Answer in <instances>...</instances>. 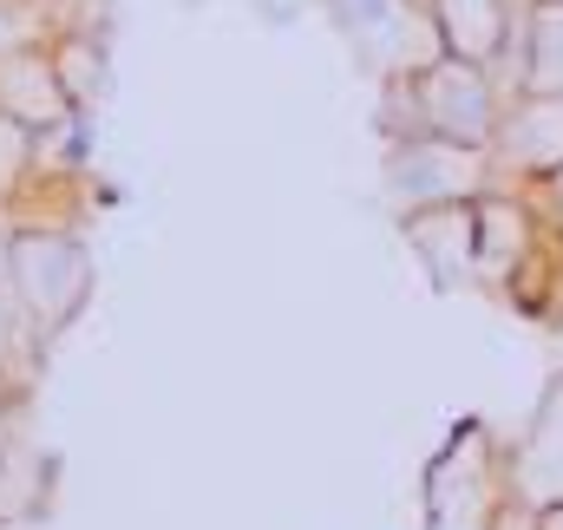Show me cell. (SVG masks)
Segmentation results:
<instances>
[{
	"instance_id": "cell-17",
	"label": "cell",
	"mask_w": 563,
	"mask_h": 530,
	"mask_svg": "<svg viewBox=\"0 0 563 530\" xmlns=\"http://www.w3.org/2000/svg\"><path fill=\"white\" fill-rule=\"evenodd\" d=\"M544 354H551V374H563V301L551 308V321H544Z\"/></svg>"
},
{
	"instance_id": "cell-15",
	"label": "cell",
	"mask_w": 563,
	"mask_h": 530,
	"mask_svg": "<svg viewBox=\"0 0 563 530\" xmlns=\"http://www.w3.org/2000/svg\"><path fill=\"white\" fill-rule=\"evenodd\" d=\"M26 321H20V308H13V295L0 288V374H13L20 367V354H26Z\"/></svg>"
},
{
	"instance_id": "cell-10",
	"label": "cell",
	"mask_w": 563,
	"mask_h": 530,
	"mask_svg": "<svg viewBox=\"0 0 563 530\" xmlns=\"http://www.w3.org/2000/svg\"><path fill=\"white\" fill-rule=\"evenodd\" d=\"M511 498L531 511L563 505V374L544 380L525 432L511 439Z\"/></svg>"
},
{
	"instance_id": "cell-16",
	"label": "cell",
	"mask_w": 563,
	"mask_h": 530,
	"mask_svg": "<svg viewBox=\"0 0 563 530\" xmlns=\"http://www.w3.org/2000/svg\"><path fill=\"white\" fill-rule=\"evenodd\" d=\"M525 197L538 203V217L563 236V170H558V177H544V184H525Z\"/></svg>"
},
{
	"instance_id": "cell-11",
	"label": "cell",
	"mask_w": 563,
	"mask_h": 530,
	"mask_svg": "<svg viewBox=\"0 0 563 530\" xmlns=\"http://www.w3.org/2000/svg\"><path fill=\"white\" fill-rule=\"evenodd\" d=\"M426 7H432L445 46H452L459 59H478V66L505 73V59H511V46H518V26H525V7H531V0H426Z\"/></svg>"
},
{
	"instance_id": "cell-20",
	"label": "cell",
	"mask_w": 563,
	"mask_h": 530,
	"mask_svg": "<svg viewBox=\"0 0 563 530\" xmlns=\"http://www.w3.org/2000/svg\"><path fill=\"white\" fill-rule=\"evenodd\" d=\"M538 525H544V530H563V505H551V511H538Z\"/></svg>"
},
{
	"instance_id": "cell-18",
	"label": "cell",
	"mask_w": 563,
	"mask_h": 530,
	"mask_svg": "<svg viewBox=\"0 0 563 530\" xmlns=\"http://www.w3.org/2000/svg\"><path fill=\"white\" fill-rule=\"evenodd\" d=\"M13 406H20V374H0V432L13 426Z\"/></svg>"
},
{
	"instance_id": "cell-5",
	"label": "cell",
	"mask_w": 563,
	"mask_h": 530,
	"mask_svg": "<svg viewBox=\"0 0 563 530\" xmlns=\"http://www.w3.org/2000/svg\"><path fill=\"white\" fill-rule=\"evenodd\" d=\"M321 7H328L334 33L347 40V53H354L380 86L413 79V73L439 66V59L452 53L426 0H321Z\"/></svg>"
},
{
	"instance_id": "cell-9",
	"label": "cell",
	"mask_w": 563,
	"mask_h": 530,
	"mask_svg": "<svg viewBox=\"0 0 563 530\" xmlns=\"http://www.w3.org/2000/svg\"><path fill=\"white\" fill-rule=\"evenodd\" d=\"M400 243L420 256L426 281L439 295L478 288V203H439L420 217H400Z\"/></svg>"
},
{
	"instance_id": "cell-12",
	"label": "cell",
	"mask_w": 563,
	"mask_h": 530,
	"mask_svg": "<svg viewBox=\"0 0 563 530\" xmlns=\"http://www.w3.org/2000/svg\"><path fill=\"white\" fill-rule=\"evenodd\" d=\"M518 92H563V0H531L518 46H511V73H498Z\"/></svg>"
},
{
	"instance_id": "cell-1",
	"label": "cell",
	"mask_w": 563,
	"mask_h": 530,
	"mask_svg": "<svg viewBox=\"0 0 563 530\" xmlns=\"http://www.w3.org/2000/svg\"><path fill=\"white\" fill-rule=\"evenodd\" d=\"M505 79L478 59H459L445 53L439 66H426L413 79H394L380 86V106H387V137H459V144H485L498 137V119H505Z\"/></svg>"
},
{
	"instance_id": "cell-7",
	"label": "cell",
	"mask_w": 563,
	"mask_h": 530,
	"mask_svg": "<svg viewBox=\"0 0 563 530\" xmlns=\"http://www.w3.org/2000/svg\"><path fill=\"white\" fill-rule=\"evenodd\" d=\"M505 184H544L563 170V92H518L505 99V119L492 137Z\"/></svg>"
},
{
	"instance_id": "cell-6",
	"label": "cell",
	"mask_w": 563,
	"mask_h": 530,
	"mask_svg": "<svg viewBox=\"0 0 563 530\" xmlns=\"http://www.w3.org/2000/svg\"><path fill=\"white\" fill-rule=\"evenodd\" d=\"M544 243V217L525 197V184H498L478 197V288L511 295V281Z\"/></svg>"
},
{
	"instance_id": "cell-2",
	"label": "cell",
	"mask_w": 563,
	"mask_h": 530,
	"mask_svg": "<svg viewBox=\"0 0 563 530\" xmlns=\"http://www.w3.org/2000/svg\"><path fill=\"white\" fill-rule=\"evenodd\" d=\"M426 530H498V518L518 505L511 498V445L485 419H459L452 439L432 452L420 485Z\"/></svg>"
},
{
	"instance_id": "cell-8",
	"label": "cell",
	"mask_w": 563,
	"mask_h": 530,
	"mask_svg": "<svg viewBox=\"0 0 563 530\" xmlns=\"http://www.w3.org/2000/svg\"><path fill=\"white\" fill-rule=\"evenodd\" d=\"M0 112L7 119H20L26 132H66V125H79V99L66 92V79H59V59H53V46L40 40H20V46H0Z\"/></svg>"
},
{
	"instance_id": "cell-14",
	"label": "cell",
	"mask_w": 563,
	"mask_h": 530,
	"mask_svg": "<svg viewBox=\"0 0 563 530\" xmlns=\"http://www.w3.org/2000/svg\"><path fill=\"white\" fill-rule=\"evenodd\" d=\"M33 170H40V132H26L20 119L0 112V217L20 203V190L33 184Z\"/></svg>"
},
{
	"instance_id": "cell-3",
	"label": "cell",
	"mask_w": 563,
	"mask_h": 530,
	"mask_svg": "<svg viewBox=\"0 0 563 530\" xmlns=\"http://www.w3.org/2000/svg\"><path fill=\"white\" fill-rule=\"evenodd\" d=\"M0 288L13 295L33 347L59 341L79 321V308L92 301V256H86L79 230H7Z\"/></svg>"
},
{
	"instance_id": "cell-22",
	"label": "cell",
	"mask_w": 563,
	"mask_h": 530,
	"mask_svg": "<svg viewBox=\"0 0 563 530\" xmlns=\"http://www.w3.org/2000/svg\"><path fill=\"white\" fill-rule=\"evenodd\" d=\"M0 445H7V432H0Z\"/></svg>"
},
{
	"instance_id": "cell-4",
	"label": "cell",
	"mask_w": 563,
	"mask_h": 530,
	"mask_svg": "<svg viewBox=\"0 0 563 530\" xmlns=\"http://www.w3.org/2000/svg\"><path fill=\"white\" fill-rule=\"evenodd\" d=\"M498 157L485 144H459V137H387V164H380V197L400 217H420L439 203H478L485 190H498Z\"/></svg>"
},
{
	"instance_id": "cell-13",
	"label": "cell",
	"mask_w": 563,
	"mask_h": 530,
	"mask_svg": "<svg viewBox=\"0 0 563 530\" xmlns=\"http://www.w3.org/2000/svg\"><path fill=\"white\" fill-rule=\"evenodd\" d=\"M40 492H46V459H40V445H33L20 426H7V445H0V525L33 518V511H40Z\"/></svg>"
},
{
	"instance_id": "cell-21",
	"label": "cell",
	"mask_w": 563,
	"mask_h": 530,
	"mask_svg": "<svg viewBox=\"0 0 563 530\" xmlns=\"http://www.w3.org/2000/svg\"><path fill=\"white\" fill-rule=\"evenodd\" d=\"M0 275H7V223H0Z\"/></svg>"
},
{
	"instance_id": "cell-19",
	"label": "cell",
	"mask_w": 563,
	"mask_h": 530,
	"mask_svg": "<svg viewBox=\"0 0 563 530\" xmlns=\"http://www.w3.org/2000/svg\"><path fill=\"white\" fill-rule=\"evenodd\" d=\"M498 530H544V525H538V511H531V505H511V511L498 518Z\"/></svg>"
}]
</instances>
